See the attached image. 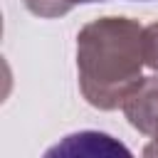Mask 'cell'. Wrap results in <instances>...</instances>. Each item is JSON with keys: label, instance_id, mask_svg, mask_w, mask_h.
Returning a JSON list of instances; mask_svg holds the SVG:
<instances>
[{"label": "cell", "instance_id": "1", "mask_svg": "<svg viewBox=\"0 0 158 158\" xmlns=\"http://www.w3.org/2000/svg\"><path fill=\"white\" fill-rule=\"evenodd\" d=\"M143 25L133 17L106 15L77 32L79 91L99 111L121 109L126 94L143 79Z\"/></svg>", "mask_w": 158, "mask_h": 158}, {"label": "cell", "instance_id": "2", "mask_svg": "<svg viewBox=\"0 0 158 158\" xmlns=\"http://www.w3.org/2000/svg\"><path fill=\"white\" fill-rule=\"evenodd\" d=\"M121 111L126 121L143 136H151L158 126V72L143 77L123 99Z\"/></svg>", "mask_w": 158, "mask_h": 158}, {"label": "cell", "instance_id": "3", "mask_svg": "<svg viewBox=\"0 0 158 158\" xmlns=\"http://www.w3.org/2000/svg\"><path fill=\"white\" fill-rule=\"evenodd\" d=\"M25 7L44 20L52 17H64L67 12H72L77 5H89V2H104V0H22Z\"/></svg>", "mask_w": 158, "mask_h": 158}, {"label": "cell", "instance_id": "4", "mask_svg": "<svg viewBox=\"0 0 158 158\" xmlns=\"http://www.w3.org/2000/svg\"><path fill=\"white\" fill-rule=\"evenodd\" d=\"M143 54H146V67L158 72V20L143 27Z\"/></svg>", "mask_w": 158, "mask_h": 158}, {"label": "cell", "instance_id": "5", "mask_svg": "<svg viewBox=\"0 0 158 158\" xmlns=\"http://www.w3.org/2000/svg\"><path fill=\"white\" fill-rule=\"evenodd\" d=\"M143 156H158V126L153 128L151 141H148V146L143 148Z\"/></svg>", "mask_w": 158, "mask_h": 158}]
</instances>
